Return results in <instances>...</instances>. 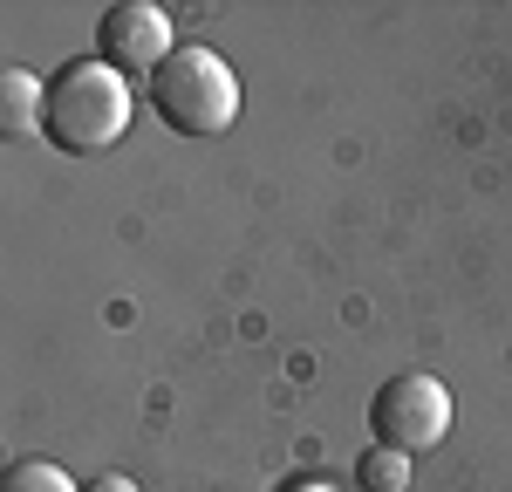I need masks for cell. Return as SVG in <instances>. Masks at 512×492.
I'll return each instance as SVG.
<instances>
[{
  "label": "cell",
  "mask_w": 512,
  "mask_h": 492,
  "mask_svg": "<svg viewBox=\"0 0 512 492\" xmlns=\"http://www.w3.org/2000/svg\"><path fill=\"white\" fill-rule=\"evenodd\" d=\"M369 431H376V445L383 451H431L444 431H451V390L424 376V369H403L390 376L383 390H376V404H369Z\"/></svg>",
  "instance_id": "obj_3"
},
{
  "label": "cell",
  "mask_w": 512,
  "mask_h": 492,
  "mask_svg": "<svg viewBox=\"0 0 512 492\" xmlns=\"http://www.w3.org/2000/svg\"><path fill=\"white\" fill-rule=\"evenodd\" d=\"M151 110L178 137H226L239 123V76L233 62L205 41H178L171 62L151 76Z\"/></svg>",
  "instance_id": "obj_2"
},
{
  "label": "cell",
  "mask_w": 512,
  "mask_h": 492,
  "mask_svg": "<svg viewBox=\"0 0 512 492\" xmlns=\"http://www.w3.org/2000/svg\"><path fill=\"white\" fill-rule=\"evenodd\" d=\"M280 492H342V486H328V479H287Z\"/></svg>",
  "instance_id": "obj_9"
},
{
  "label": "cell",
  "mask_w": 512,
  "mask_h": 492,
  "mask_svg": "<svg viewBox=\"0 0 512 492\" xmlns=\"http://www.w3.org/2000/svg\"><path fill=\"white\" fill-rule=\"evenodd\" d=\"M171 14L151 0H117L103 21H96V55L117 69L123 82H151L171 62Z\"/></svg>",
  "instance_id": "obj_4"
},
{
  "label": "cell",
  "mask_w": 512,
  "mask_h": 492,
  "mask_svg": "<svg viewBox=\"0 0 512 492\" xmlns=\"http://www.w3.org/2000/svg\"><path fill=\"white\" fill-rule=\"evenodd\" d=\"M82 492H144V486H137V479H123V472H96Z\"/></svg>",
  "instance_id": "obj_8"
},
{
  "label": "cell",
  "mask_w": 512,
  "mask_h": 492,
  "mask_svg": "<svg viewBox=\"0 0 512 492\" xmlns=\"http://www.w3.org/2000/svg\"><path fill=\"white\" fill-rule=\"evenodd\" d=\"M0 492H82L55 458H21V465H7V486Z\"/></svg>",
  "instance_id": "obj_7"
},
{
  "label": "cell",
  "mask_w": 512,
  "mask_h": 492,
  "mask_svg": "<svg viewBox=\"0 0 512 492\" xmlns=\"http://www.w3.org/2000/svg\"><path fill=\"white\" fill-rule=\"evenodd\" d=\"M410 486V458H403V451H362V458H355V492H403Z\"/></svg>",
  "instance_id": "obj_6"
},
{
  "label": "cell",
  "mask_w": 512,
  "mask_h": 492,
  "mask_svg": "<svg viewBox=\"0 0 512 492\" xmlns=\"http://www.w3.org/2000/svg\"><path fill=\"white\" fill-rule=\"evenodd\" d=\"M130 82L103 62V55H82V62H62L48 76V110H41V137L55 151H110L123 130H130Z\"/></svg>",
  "instance_id": "obj_1"
},
{
  "label": "cell",
  "mask_w": 512,
  "mask_h": 492,
  "mask_svg": "<svg viewBox=\"0 0 512 492\" xmlns=\"http://www.w3.org/2000/svg\"><path fill=\"white\" fill-rule=\"evenodd\" d=\"M41 110H48V76L7 69L0 76V130L7 137H41Z\"/></svg>",
  "instance_id": "obj_5"
}]
</instances>
